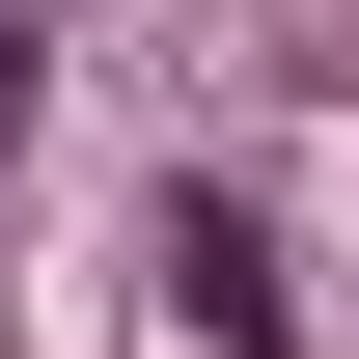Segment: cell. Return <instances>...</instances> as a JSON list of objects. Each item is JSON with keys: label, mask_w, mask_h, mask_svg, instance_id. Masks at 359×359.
Segmentation results:
<instances>
[{"label": "cell", "mask_w": 359, "mask_h": 359, "mask_svg": "<svg viewBox=\"0 0 359 359\" xmlns=\"http://www.w3.org/2000/svg\"><path fill=\"white\" fill-rule=\"evenodd\" d=\"M166 304H194V332H222V359H276V332H304V304H276V249L222 222V194H194V222H166Z\"/></svg>", "instance_id": "obj_1"}, {"label": "cell", "mask_w": 359, "mask_h": 359, "mask_svg": "<svg viewBox=\"0 0 359 359\" xmlns=\"http://www.w3.org/2000/svg\"><path fill=\"white\" fill-rule=\"evenodd\" d=\"M0 166H28V0H0Z\"/></svg>", "instance_id": "obj_2"}]
</instances>
